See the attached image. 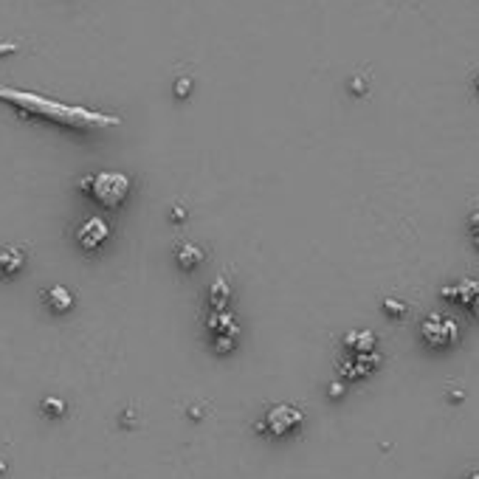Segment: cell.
Returning <instances> with one entry per match:
<instances>
[{
  "label": "cell",
  "mask_w": 479,
  "mask_h": 479,
  "mask_svg": "<svg viewBox=\"0 0 479 479\" xmlns=\"http://www.w3.org/2000/svg\"><path fill=\"white\" fill-rule=\"evenodd\" d=\"M0 99L20 107L25 116H37V118H48L63 127H74V130H96V127H116L118 116H107V113H96L87 107H76V105H63L45 99L40 94H28V91H14V87H0Z\"/></svg>",
  "instance_id": "1"
},
{
  "label": "cell",
  "mask_w": 479,
  "mask_h": 479,
  "mask_svg": "<svg viewBox=\"0 0 479 479\" xmlns=\"http://www.w3.org/2000/svg\"><path fill=\"white\" fill-rule=\"evenodd\" d=\"M82 192L87 195H94L102 206L107 209H116V206H122L130 195V178L122 175V172H99L94 178H85L82 181Z\"/></svg>",
  "instance_id": "2"
},
{
  "label": "cell",
  "mask_w": 479,
  "mask_h": 479,
  "mask_svg": "<svg viewBox=\"0 0 479 479\" xmlns=\"http://www.w3.org/2000/svg\"><path fill=\"white\" fill-rule=\"evenodd\" d=\"M421 339L426 341V347L432 350H448L460 341V324L451 316L443 313H429L421 321Z\"/></svg>",
  "instance_id": "3"
},
{
  "label": "cell",
  "mask_w": 479,
  "mask_h": 479,
  "mask_svg": "<svg viewBox=\"0 0 479 479\" xmlns=\"http://www.w3.org/2000/svg\"><path fill=\"white\" fill-rule=\"evenodd\" d=\"M443 299L454 302L460 308H465L473 319H479V279H460V282H451L440 290Z\"/></svg>",
  "instance_id": "4"
},
{
  "label": "cell",
  "mask_w": 479,
  "mask_h": 479,
  "mask_svg": "<svg viewBox=\"0 0 479 479\" xmlns=\"http://www.w3.org/2000/svg\"><path fill=\"white\" fill-rule=\"evenodd\" d=\"M299 423H302V412L293 409V406H285V403L274 406L271 412H268V417H265V429L271 434H277V437L290 434L293 429H299Z\"/></svg>",
  "instance_id": "5"
},
{
  "label": "cell",
  "mask_w": 479,
  "mask_h": 479,
  "mask_svg": "<svg viewBox=\"0 0 479 479\" xmlns=\"http://www.w3.org/2000/svg\"><path fill=\"white\" fill-rule=\"evenodd\" d=\"M107 234H110L107 223H105L102 217H91V220H85L82 228L76 231V240H79V246H82V248L94 251V248H99V246L105 243Z\"/></svg>",
  "instance_id": "6"
},
{
  "label": "cell",
  "mask_w": 479,
  "mask_h": 479,
  "mask_svg": "<svg viewBox=\"0 0 479 479\" xmlns=\"http://www.w3.org/2000/svg\"><path fill=\"white\" fill-rule=\"evenodd\" d=\"M45 305H48L54 313H65V310H71V308H74V296H71V290H68V288H63V285H54V288H48V290H45Z\"/></svg>",
  "instance_id": "7"
},
{
  "label": "cell",
  "mask_w": 479,
  "mask_h": 479,
  "mask_svg": "<svg viewBox=\"0 0 479 479\" xmlns=\"http://www.w3.org/2000/svg\"><path fill=\"white\" fill-rule=\"evenodd\" d=\"M344 347L352 352V355H361V352H372L375 350V336L370 330H352L344 336Z\"/></svg>",
  "instance_id": "8"
},
{
  "label": "cell",
  "mask_w": 479,
  "mask_h": 479,
  "mask_svg": "<svg viewBox=\"0 0 479 479\" xmlns=\"http://www.w3.org/2000/svg\"><path fill=\"white\" fill-rule=\"evenodd\" d=\"M23 262H25V257L20 248H0V274L3 277L17 274L23 268Z\"/></svg>",
  "instance_id": "9"
},
{
  "label": "cell",
  "mask_w": 479,
  "mask_h": 479,
  "mask_svg": "<svg viewBox=\"0 0 479 479\" xmlns=\"http://www.w3.org/2000/svg\"><path fill=\"white\" fill-rule=\"evenodd\" d=\"M178 262H181L184 268H198L200 262H203V251L198 248V246H192V243H184V246H178Z\"/></svg>",
  "instance_id": "10"
},
{
  "label": "cell",
  "mask_w": 479,
  "mask_h": 479,
  "mask_svg": "<svg viewBox=\"0 0 479 479\" xmlns=\"http://www.w3.org/2000/svg\"><path fill=\"white\" fill-rule=\"evenodd\" d=\"M226 299H228V285H226V279H217L212 285V305H215V310H223Z\"/></svg>",
  "instance_id": "11"
},
{
  "label": "cell",
  "mask_w": 479,
  "mask_h": 479,
  "mask_svg": "<svg viewBox=\"0 0 479 479\" xmlns=\"http://www.w3.org/2000/svg\"><path fill=\"white\" fill-rule=\"evenodd\" d=\"M209 327H212L215 333H228V330H234V327H231V316H226V313H220V310H217V316L209 319Z\"/></svg>",
  "instance_id": "12"
},
{
  "label": "cell",
  "mask_w": 479,
  "mask_h": 479,
  "mask_svg": "<svg viewBox=\"0 0 479 479\" xmlns=\"http://www.w3.org/2000/svg\"><path fill=\"white\" fill-rule=\"evenodd\" d=\"M43 412H48V414H63V412H65V403L59 401V398H48V401H43Z\"/></svg>",
  "instance_id": "13"
},
{
  "label": "cell",
  "mask_w": 479,
  "mask_h": 479,
  "mask_svg": "<svg viewBox=\"0 0 479 479\" xmlns=\"http://www.w3.org/2000/svg\"><path fill=\"white\" fill-rule=\"evenodd\" d=\"M383 310H386L389 316H403V313H406V305H403V302H395V299H386V302H383Z\"/></svg>",
  "instance_id": "14"
},
{
  "label": "cell",
  "mask_w": 479,
  "mask_h": 479,
  "mask_svg": "<svg viewBox=\"0 0 479 479\" xmlns=\"http://www.w3.org/2000/svg\"><path fill=\"white\" fill-rule=\"evenodd\" d=\"M189 87H192V79H178V85H175V94L178 96H189Z\"/></svg>",
  "instance_id": "15"
},
{
  "label": "cell",
  "mask_w": 479,
  "mask_h": 479,
  "mask_svg": "<svg viewBox=\"0 0 479 479\" xmlns=\"http://www.w3.org/2000/svg\"><path fill=\"white\" fill-rule=\"evenodd\" d=\"M468 228H471V234L479 231V209H476V212H471V217H468Z\"/></svg>",
  "instance_id": "16"
},
{
  "label": "cell",
  "mask_w": 479,
  "mask_h": 479,
  "mask_svg": "<svg viewBox=\"0 0 479 479\" xmlns=\"http://www.w3.org/2000/svg\"><path fill=\"white\" fill-rule=\"evenodd\" d=\"M231 347H234V341H231V339H226V336H220V339H217V350H220V352H226V350H231Z\"/></svg>",
  "instance_id": "17"
},
{
  "label": "cell",
  "mask_w": 479,
  "mask_h": 479,
  "mask_svg": "<svg viewBox=\"0 0 479 479\" xmlns=\"http://www.w3.org/2000/svg\"><path fill=\"white\" fill-rule=\"evenodd\" d=\"M17 45L14 43H0V56H6V54H14Z\"/></svg>",
  "instance_id": "18"
},
{
  "label": "cell",
  "mask_w": 479,
  "mask_h": 479,
  "mask_svg": "<svg viewBox=\"0 0 479 479\" xmlns=\"http://www.w3.org/2000/svg\"><path fill=\"white\" fill-rule=\"evenodd\" d=\"M471 237H473V246L479 248V231H476V234H471Z\"/></svg>",
  "instance_id": "19"
},
{
  "label": "cell",
  "mask_w": 479,
  "mask_h": 479,
  "mask_svg": "<svg viewBox=\"0 0 479 479\" xmlns=\"http://www.w3.org/2000/svg\"><path fill=\"white\" fill-rule=\"evenodd\" d=\"M473 87H476V94H479V76H476V79H473Z\"/></svg>",
  "instance_id": "20"
},
{
  "label": "cell",
  "mask_w": 479,
  "mask_h": 479,
  "mask_svg": "<svg viewBox=\"0 0 479 479\" xmlns=\"http://www.w3.org/2000/svg\"><path fill=\"white\" fill-rule=\"evenodd\" d=\"M468 479H479V471H473V473H471V476H468Z\"/></svg>",
  "instance_id": "21"
}]
</instances>
